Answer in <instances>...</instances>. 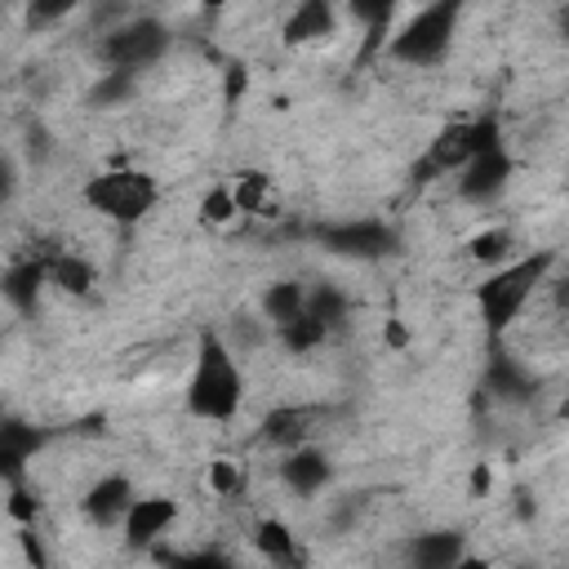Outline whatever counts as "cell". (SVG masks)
I'll return each instance as SVG.
<instances>
[{"label":"cell","instance_id":"cell-1","mask_svg":"<svg viewBox=\"0 0 569 569\" xmlns=\"http://www.w3.org/2000/svg\"><path fill=\"white\" fill-rule=\"evenodd\" d=\"M182 409L196 422H231L244 409V365L240 351L227 342V333L204 329L196 338V356H191V373L182 387Z\"/></svg>","mask_w":569,"mask_h":569},{"label":"cell","instance_id":"cell-2","mask_svg":"<svg viewBox=\"0 0 569 569\" xmlns=\"http://www.w3.org/2000/svg\"><path fill=\"white\" fill-rule=\"evenodd\" d=\"M556 276V253L551 249H533V253H516L511 262L485 271L476 280V316L480 325L502 338L516 329V320L525 316V307L547 289V280Z\"/></svg>","mask_w":569,"mask_h":569},{"label":"cell","instance_id":"cell-3","mask_svg":"<svg viewBox=\"0 0 569 569\" xmlns=\"http://www.w3.org/2000/svg\"><path fill=\"white\" fill-rule=\"evenodd\" d=\"M458 27H462V4H458V0L422 4V9H413L405 22L391 27L382 53H387L391 62H400V67L431 71V67H440V62L453 53Z\"/></svg>","mask_w":569,"mask_h":569},{"label":"cell","instance_id":"cell-4","mask_svg":"<svg viewBox=\"0 0 569 569\" xmlns=\"http://www.w3.org/2000/svg\"><path fill=\"white\" fill-rule=\"evenodd\" d=\"M80 200H84L93 213H102L107 222H116V227H138L142 218L156 213V204H160V182H156L147 169L107 164V169H98V173L84 178Z\"/></svg>","mask_w":569,"mask_h":569},{"label":"cell","instance_id":"cell-5","mask_svg":"<svg viewBox=\"0 0 569 569\" xmlns=\"http://www.w3.org/2000/svg\"><path fill=\"white\" fill-rule=\"evenodd\" d=\"M173 49V31L169 22H160L156 13H124L120 22H111L98 36V58L107 71L120 76H142L151 71L164 53Z\"/></svg>","mask_w":569,"mask_h":569},{"label":"cell","instance_id":"cell-6","mask_svg":"<svg viewBox=\"0 0 569 569\" xmlns=\"http://www.w3.org/2000/svg\"><path fill=\"white\" fill-rule=\"evenodd\" d=\"M498 142H502L498 116H462V120L445 124V129L427 142V151H422V160H418V173H422V178H453L471 156H480V151H489V147H498Z\"/></svg>","mask_w":569,"mask_h":569},{"label":"cell","instance_id":"cell-7","mask_svg":"<svg viewBox=\"0 0 569 569\" xmlns=\"http://www.w3.org/2000/svg\"><path fill=\"white\" fill-rule=\"evenodd\" d=\"M511 173H516V160H511L507 142H498V147L471 156V160L453 173V191H458L462 204H493V200L507 196Z\"/></svg>","mask_w":569,"mask_h":569},{"label":"cell","instance_id":"cell-8","mask_svg":"<svg viewBox=\"0 0 569 569\" xmlns=\"http://www.w3.org/2000/svg\"><path fill=\"white\" fill-rule=\"evenodd\" d=\"M133 502H138L133 480H129L124 471H102V476L84 489L80 511H84V520H89L93 529H120V525L129 520Z\"/></svg>","mask_w":569,"mask_h":569},{"label":"cell","instance_id":"cell-9","mask_svg":"<svg viewBox=\"0 0 569 569\" xmlns=\"http://www.w3.org/2000/svg\"><path fill=\"white\" fill-rule=\"evenodd\" d=\"M178 511H182V507H178V498H169V493H138L129 520L120 525L124 547H129V551H147V547L164 542V538L173 533V525H178Z\"/></svg>","mask_w":569,"mask_h":569},{"label":"cell","instance_id":"cell-10","mask_svg":"<svg viewBox=\"0 0 569 569\" xmlns=\"http://www.w3.org/2000/svg\"><path fill=\"white\" fill-rule=\"evenodd\" d=\"M320 240L329 244V253L360 258V262L382 258V253L396 249V231H391L387 222H378V218H347V222H333V227H325Z\"/></svg>","mask_w":569,"mask_h":569},{"label":"cell","instance_id":"cell-11","mask_svg":"<svg viewBox=\"0 0 569 569\" xmlns=\"http://www.w3.org/2000/svg\"><path fill=\"white\" fill-rule=\"evenodd\" d=\"M280 485L293 498H320L333 485V458L320 445H302L280 453Z\"/></svg>","mask_w":569,"mask_h":569},{"label":"cell","instance_id":"cell-12","mask_svg":"<svg viewBox=\"0 0 569 569\" xmlns=\"http://www.w3.org/2000/svg\"><path fill=\"white\" fill-rule=\"evenodd\" d=\"M342 27V13L329 4V0H302L293 4L284 18H280V40L293 44V49H307V44H329Z\"/></svg>","mask_w":569,"mask_h":569},{"label":"cell","instance_id":"cell-13","mask_svg":"<svg viewBox=\"0 0 569 569\" xmlns=\"http://www.w3.org/2000/svg\"><path fill=\"white\" fill-rule=\"evenodd\" d=\"M467 551L462 529H422L405 542V569H453Z\"/></svg>","mask_w":569,"mask_h":569},{"label":"cell","instance_id":"cell-14","mask_svg":"<svg viewBox=\"0 0 569 569\" xmlns=\"http://www.w3.org/2000/svg\"><path fill=\"white\" fill-rule=\"evenodd\" d=\"M316 422H320V409H307V405H280V409H271V413L262 418V440L276 445L280 453H289V449L316 445V440H311Z\"/></svg>","mask_w":569,"mask_h":569},{"label":"cell","instance_id":"cell-15","mask_svg":"<svg viewBox=\"0 0 569 569\" xmlns=\"http://www.w3.org/2000/svg\"><path fill=\"white\" fill-rule=\"evenodd\" d=\"M253 551H258L271 569H302V565H307V551H302L298 533H293L284 520H276V516H262V520L253 525Z\"/></svg>","mask_w":569,"mask_h":569},{"label":"cell","instance_id":"cell-16","mask_svg":"<svg viewBox=\"0 0 569 569\" xmlns=\"http://www.w3.org/2000/svg\"><path fill=\"white\" fill-rule=\"evenodd\" d=\"M40 267H44V280L62 293H89L93 289V267L76 253V249H44L36 253Z\"/></svg>","mask_w":569,"mask_h":569},{"label":"cell","instance_id":"cell-17","mask_svg":"<svg viewBox=\"0 0 569 569\" xmlns=\"http://www.w3.org/2000/svg\"><path fill=\"white\" fill-rule=\"evenodd\" d=\"M36 449H40V431L36 427H27L18 418H9L0 427V462H4V480L9 485H22V467L36 458Z\"/></svg>","mask_w":569,"mask_h":569},{"label":"cell","instance_id":"cell-18","mask_svg":"<svg viewBox=\"0 0 569 569\" xmlns=\"http://www.w3.org/2000/svg\"><path fill=\"white\" fill-rule=\"evenodd\" d=\"M49 280H44V267H40V258H22V262H9V271H4V302L13 307V311H36V298H40V289H44Z\"/></svg>","mask_w":569,"mask_h":569},{"label":"cell","instance_id":"cell-19","mask_svg":"<svg viewBox=\"0 0 569 569\" xmlns=\"http://www.w3.org/2000/svg\"><path fill=\"white\" fill-rule=\"evenodd\" d=\"M489 387H493V396H498V400L520 405V400H529V396L538 391V378H533L520 360H511L507 351H498V356H493V365H489Z\"/></svg>","mask_w":569,"mask_h":569},{"label":"cell","instance_id":"cell-20","mask_svg":"<svg viewBox=\"0 0 569 569\" xmlns=\"http://www.w3.org/2000/svg\"><path fill=\"white\" fill-rule=\"evenodd\" d=\"M227 187H231L240 213H249V218H267V213H271V200H276V182H271V173H262V169H244V173H236V182H227Z\"/></svg>","mask_w":569,"mask_h":569},{"label":"cell","instance_id":"cell-21","mask_svg":"<svg viewBox=\"0 0 569 569\" xmlns=\"http://www.w3.org/2000/svg\"><path fill=\"white\" fill-rule=\"evenodd\" d=\"M298 311H307V284H298V280H276V284H267V293H262V302H258V316L276 329V325H284V320H293Z\"/></svg>","mask_w":569,"mask_h":569},{"label":"cell","instance_id":"cell-22","mask_svg":"<svg viewBox=\"0 0 569 569\" xmlns=\"http://www.w3.org/2000/svg\"><path fill=\"white\" fill-rule=\"evenodd\" d=\"M271 333H276V338H280V347H284V351H293V356H307V351H316V347L329 338V329H325L311 311H298L293 320L276 325Z\"/></svg>","mask_w":569,"mask_h":569},{"label":"cell","instance_id":"cell-23","mask_svg":"<svg viewBox=\"0 0 569 569\" xmlns=\"http://www.w3.org/2000/svg\"><path fill=\"white\" fill-rule=\"evenodd\" d=\"M307 311L333 333V329H342V320H347V311H351V302H347V293L342 289H333V284H316V289H307Z\"/></svg>","mask_w":569,"mask_h":569},{"label":"cell","instance_id":"cell-24","mask_svg":"<svg viewBox=\"0 0 569 569\" xmlns=\"http://www.w3.org/2000/svg\"><path fill=\"white\" fill-rule=\"evenodd\" d=\"M520 249H516V236L507 231V227H493V231H485V236H476L471 240V258L476 262H485V271H493V267H502V262H511Z\"/></svg>","mask_w":569,"mask_h":569},{"label":"cell","instance_id":"cell-25","mask_svg":"<svg viewBox=\"0 0 569 569\" xmlns=\"http://www.w3.org/2000/svg\"><path fill=\"white\" fill-rule=\"evenodd\" d=\"M231 218H240L231 187H213V191L200 200V222H204V227H227Z\"/></svg>","mask_w":569,"mask_h":569},{"label":"cell","instance_id":"cell-26","mask_svg":"<svg viewBox=\"0 0 569 569\" xmlns=\"http://www.w3.org/2000/svg\"><path fill=\"white\" fill-rule=\"evenodd\" d=\"M173 569H240V565L231 556H222V551H182L173 560Z\"/></svg>","mask_w":569,"mask_h":569},{"label":"cell","instance_id":"cell-27","mask_svg":"<svg viewBox=\"0 0 569 569\" xmlns=\"http://www.w3.org/2000/svg\"><path fill=\"white\" fill-rule=\"evenodd\" d=\"M209 485H213L218 493H231V489H236V467H231V462H213V467H209Z\"/></svg>","mask_w":569,"mask_h":569},{"label":"cell","instance_id":"cell-28","mask_svg":"<svg viewBox=\"0 0 569 569\" xmlns=\"http://www.w3.org/2000/svg\"><path fill=\"white\" fill-rule=\"evenodd\" d=\"M547 293H551V302H556V311H565V316H569V271H560V276H551V280H547Z\"/></svg>","mask_w":569,"mask_h":569},{"label":"cell","instance_id":"cell-29","mask_svg":"<svg viewBox=\"0 0 569 569\" xmlns=\"http://www.w3.org/2000/svg\"><path fill=\"white\" fill-rule=\"evenodd\" d=\"M453 569H493V560H489V556H480V551H467Z\"/></svg>","mask_w":569,"mask_h":569}]
</instances>
